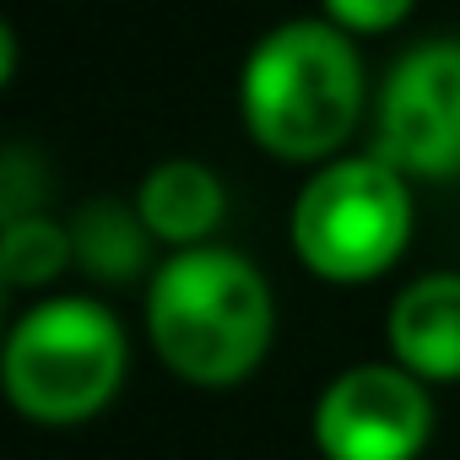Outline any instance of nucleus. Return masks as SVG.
<instances>
[{"mask_svg":"<svg viewBox=\"0 0 460 460\" xmlns=\"http://www.w3.org/2000/svg\"><path fill=\"white\" fill-rule=\"evenodd\" d=\"M76 266V244H71V222L33 211V217H12L0 234V277L12 293H44L49 282H60Z\"/></svg>","mask_w":460,"mask_h":460,"instance_id":"nucleus-10","label":"nucleus"},{"mask_svg":"<svg viewBox=\"0 0 460 460\" xmlns=\"http://www.w3.org/2000/svg\"><path fill=\"white\" fill-rule=\"evenodd\" d=\"M130 206L141 211L152 244H168V255H179L211 244V234L227 217V190L200 157H163L146 168Z\"/></svg>","mask_w":460,"mask_h":460,"instance_id":"nucleus-8","label":"nucleus"},{"mask_svg":"<svg viewBox=\"0 0 460 460\" xmlns=\"http://www.w3.org/2000/svg\"><path fill=\"white\" fill-rule=\"evenodd\" d=\"M363 55L325 17H288L255 39L239 71L244 136L277 163H331L363 119Z\"/></svg>","mask_w":460,"mask_h":460,"instance_id":"nucleus-2","label":"nucleus"},{"mask_svg":"<svg viewBox=\"0 0 460 460\" xmlns=\"http://www.w3.org/2000/svg\"><path fill=\"white\" fill-rule=\"evenodd\" d=\"M320 460H422L433 438V385L401 363H352L314 401Z\"/></svg>","mask_w":460,"mask_h":460,"instance_id":"nucleus-6","label":"nucleus"},{"mask_svg":"<svg viewBox=\"0 0 460 460\" xmlns=\"http://www.w3.org/2000/svg\"><path fill=\"white\" fill-rule=\"evenodd\" d=\"M417 12V0H320V17L336 22L347 39H379L395 33Z\"/></svg>","mask_w":460,"mask_h":460,"instance_id":"nucleus-11","label":"nucleus"},{"mask_svg":"<svg viewBox=\"0 0 460 460\" xmlns=\"http://www.w3.org/2000/svg\"><path fill=\"white\" fill-rule=\"evenodd\" d=\"M411 179L395 173L385 157H331L309 173L293 200L288 239L309 277L331 288L379 282L411 244Z\"/></svg>","mask_w":460,"mask_h":460,"instance_id":"nucleus-4","label":"nucleus"},{"mask_svg":"<svg viewBox=\"0 0 460 460\" xmlns=\"http://www.w3.org/2000/svg\"><path fill=\"white\" fill-rule=\"evenodd\" d=\"M374 157L406 179H460V39L411 44L374 98Z\"/></svg>","mask_w":460,"mask_h":460,"instance_id":"nucleus-5","label":"nucleus"},{"mask_svg":"<svg viewBox=\"0 0 460 460\" xmlns=\"http://www.w3.org/2000/svg\"><path fill=\"white\" fill-rule=\"evenodd\" d=\"M71 244H76V271L119 288V282L146 271L152 234H146L136 206H125L114 195H98V200L71 211Z\"/></svg>","mask_w":460,"mask_h":460,"instance_id":"nucleus-9","label":"nucleus"},{"mask_svg":"<svg viewBox=\"0 0 460 460\" xmlns=\"http://www.w3.org/2000/svg\"><path fill=\"white\" fill-rule=\"evenodd\" d=\"M130 374V336L103 298L49 293L17 314L0 347V385L22 422L82 428L103 417Z\"/></svg>","mask_w":460,"mask_h":460,"instance_id":"nucleus-3","label":"nucleus"},{"mask_svg":"<svg viewBox=\"0 0 460 460\" xmlns=\"http://www.w3.org/2000/svg\"><path fill=\"white\" fill-rule=\"evenodd\" d=\"M17 76V28L6 22L0 28V82H12Z\"/></svg>","mask_w":460,"mask_h":460,"instance_id":"nucleus-12","label":"nucleus"},{"mask_svg":"<svg viewBox=\"0 0 460 460\" xmlns=\"http://www.w3.org/2000/svg\"><path fill=\"white\" fill-rule=\"evenodd\" d=\"M146 336L173 379L234 390L277 341V293L250 255L227 244L179 250L146 282Z\"/></svg>","mask_w":460,"mask_h":460,"instance_id":"nucleus-1","label":"nucleus"},{"mask_svg":"<svg viewBox=\"0 0 460 460\" xmlns=\"http://www.w3.org/2000/svg\"><path fill=\"white\" fill-rule=\"evenodd\" d=\"M390 363L422 385H460V271H428L406 282L385 314Z\"/></svg>","mask_w":460,"mask_h":460,"instance_id":"nucleus-7","label":"nucleus"}]
</instances>
